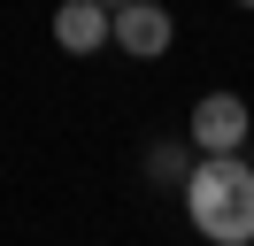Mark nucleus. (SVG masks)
I'll return each instance as SVG.
<instances>
[{
    "instance_id": "obj_1",
    "label": "nucleus",
    "mask_w": 254,
    "mask_h": 246,
    "mask_svg": "<svg viewBox=\"0 0 254 246\" xmlns=\"http://www.w3.org/2000/svg\"><path fill=\"white\" fill-rule=\"evenodd\" d=\"M177 192H185V215H192L200 239H216V246H247L254 239V169L239 154H200Z\"/></svg>"
},
{
    "instance_id": "obj_2",
    "label": "nucleus",
    "mask_w": 254,
    "mask_h": 246,
    "mask_svg": "<svg viewBox=\"0 0 254 246\" xmlns=\"http://www.w3.org/2000/svg\"><path fill=\"white\" fill-rule=\"evenodd\" d=\"M108 39L124 46L131 62H154V54H170L177 15L162 8V0H116V8H108Z\"/></svg>"
},
{
    "instance_id": "obj_3",
    "label": "nucleus",
    "mask_w": 254,
    "mask_h": 246,
    "mask_svg": "<svg viewBox=\"0 0 254 246\" xmlns=\"http://www.w3.org/2000/svg\"><path fill=\"white\" fill-rule=\"evenodd\" d=\"M185 131H192V146H200V154H239V146H247V131H254V108L239 100V92H200Z\"/></svg>"
},
{
    "instance_id": "obj_4",
    "label": "nucleus",
    "mask_w": 254,
    "mask_h": 246,
    "mask_svg": "<svg viewBox=\"0 0 254 246\" xmlns=\"http://www.w3.org/2000/svg\"><path fill=\"white\" fill-rule=\"evenodd\" d=\"M54 46L62 54H100L108 46V0H54Z\"/></svg>"
},
{
    "instance_id": "obj_5",
    "label": "nucleus",
    "mask_w": 254,
    "mask_h": 246,
    "mask_svg": "<svg viewBox=\"0 0 254 246\" xmlns=\"http://www.w3.org/2000/svg\"><path fill=\"white\" fill-rule=\"evenodd\" d=\"M185 169H192L185 146H146V177L154 184H185Z\"/></svg>"
},
{
    "instance_id": "obj_6",
    "label": "nucleus",
    "mask_w": 254,
    "mask_h": 246,
    "mask_svg": "<svg viewBox=\"0 0 254 246\" xmlns=\"http://www.w3.org/2000/svg\"><path fill=\"white\" fill-rule=\"evenodd\" d=\"M231 8H254V0H231Z\"/></svg>"
},
{
    "instance_id": "obj_7",
    "label": "nucleus",
    "mask_w": 254,
    "mask_h": 246,
    "mask_svg": "<svg viewBox=\"0 0 254 246\" xmlns=\"http://www.w3.org/2000/svg\"><path fill=\"white\" fill-rule=\"evenodd\" d=\"M108 8H116V0H108Z\"/></svg>"
}]
</instances>
